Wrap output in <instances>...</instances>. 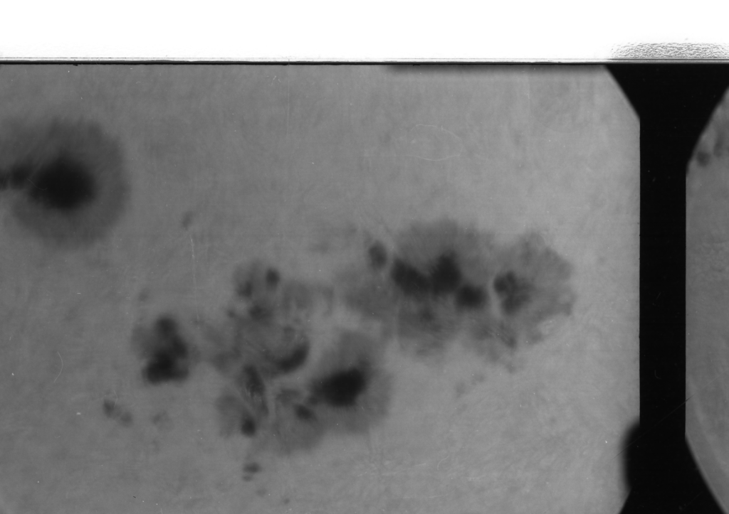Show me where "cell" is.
Segmentation results:
<instances>
[{
    "label": "cell",
    "instance_id": "6da1fadb",
    "mask_svg": "<svg viewBox=\"0 0 729 514\" xmlns=\"http://www.w3.org/2000/svg\"><path fill=\"white\" fill-rule=\"evenodd\" d=\"M12 216L53 247L74 250L105 237L122 215L127 172L115 159L57 156L18 161L1 172Z\"/></svg>",
    "mask_w": 729,
    "mask_h": 514
},
{
    "label": "cell",
    "instance_id": "7a4b0ae2",
    "mask_svg": "<svg viewBox=\"0 0 729 514\" xmlns=\"http://www.w3.org/2000/svg\"><path fill=\"white\" fill-rule=\"evenodd\" d=\"M371 263L375 268H381L385 264L387 254L381 245H374L369 251Z\"/></svg>",
    "mask_w": 729,
    "mask_h": 514
}]
</instances>
